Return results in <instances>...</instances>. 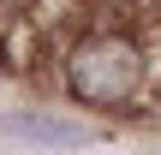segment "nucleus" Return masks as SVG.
Instances as JSON below:
<instances>
[{"label": "nucleus", "instance_id": "f257e3e1", "mask_svg": "<svg viewBox=\"0 0 161 155\" xmlns=\"http://www.w3.org/2000/svg\"><path fill=\"white\" fill-rule=\"evenodd\" d=\"M149 78L143 42L125 30H90L66 48V96L84 108H125Z\"/></svg>", "mask_w": 161, "mask_h": 155}, {"label": "nucleus", "instance_id": "f03ea898", "mask_svg": "<svg viewBox=\"0 0 161 155\" xmlns=\"http://www.w3.org/2000/svg\"><path fill=\"white\" fill-rule=\"evenodd\" d=\"M0 131L18 137V143H36V149H84V143L96 137L90 125H78V119H66V113H30V108L0 113Z\"/></svg>", "mask_w": 161, "mask_h": 155}]
</instances>
